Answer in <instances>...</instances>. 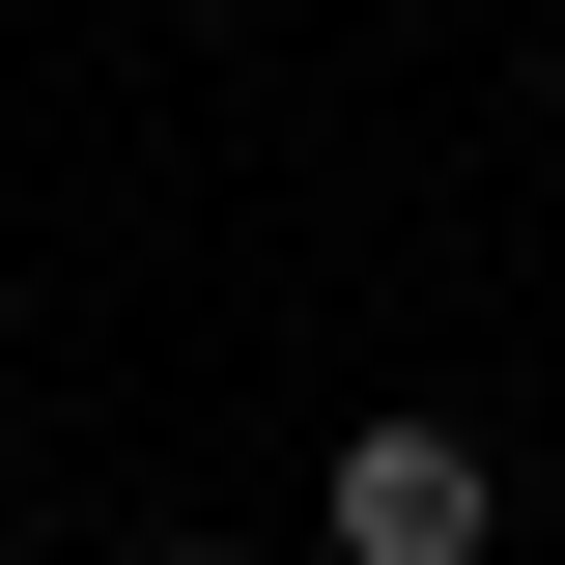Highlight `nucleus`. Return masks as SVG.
I'll use <instances>...</instances> for the list:
<instances>
[{
    "mask_svg": "<svg viewBox=\"0 0 565 565\" xmlns=\"http://www.w3.org/2000/svg\"><path fill=\"white\" fill-rule=\"evenodd\" d=\"M311 537H340V565H481V424H340Z\"/></svg>",
    "mask_w": 565,
    "mask_h": 565,
    "instance_id": "1",
    "label": "nucleus"
},
{
    "mask_svg": "<svg viewBox=\"0 0 565 565\" xmlns=\"http://www.w3.org/2000/svg\"><path fill=\"white\" fill-rule=\"evenodd\" d=\"M170 565H226V537H170Z\"/></svg>",
    "mask_w": 565,
    "mask_h": 565,
    "instance_id": "2",
    "label": "nucleus"
},
{
    "mask_svg": "<svg viewBox=\"0 0 565 565\" xmlns=\"http://www.w3.org/2000/svg\"><path fill=\"white\" fill-rule=\"evenodd\" d=\"M199 29H226V0H199Z\"/></svg>",
    "mask_w": 565,
    "mask_h": 565,
    "instance_id": "3",
    "label": "nucleus"
}]
</instances>
